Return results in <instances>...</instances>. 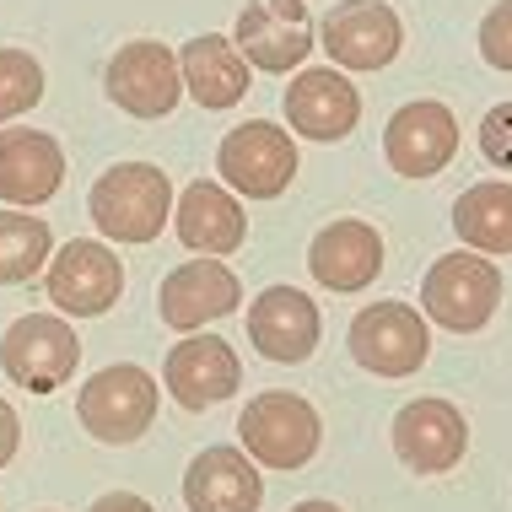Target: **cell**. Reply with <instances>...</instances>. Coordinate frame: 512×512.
<instances>
[{
	"label": "cell",
	"mask_w": 512,
	"mask_h": 512,
	"mask_svg": "<svg viewBox=\"0 0 512 512\" xmlns=\"http://www.w3.org/2000/svg\"><path fill=\"white\" fill-rule=\"evenodd\" d=\"M65 184V151L44 130H0V200L6 205H44Z\"/></svg>",
	"instance_id": "20"
},
{
	"label": "cell",
	"mask_w": 512,
	"mask_h": 512,
	"mask_svg": "<svg viewBox=\"0 0 512 512\" xmlns=\"http://www.w3.org/2000/svg\"><path fill=\"white\" fill-rule=\"evenodd\" d=\"M480 151H486L496 168H512V103L486 114V124H480Z\"/></svg>",
	"instance_id": "27"
},
{
	"label": "cell",
	"mask_w": 512,
	"mask_h": 512,
	"mask_svg": "<svg viewBox=\"0 0 512 512\" xmlns=\"http://www.w3.org/2000/svg\"><path fill=\"white\" fill-rule=\"evenodd\" d=\"M49 259H54V232H49V221H38L33 211H22V205L0 211V286L33 281V275L44 270Z\"/></svg>",
	"instance_id": "24"
},
{
	"label": "cell",
	"mask_w": 512,
	"mask_h": 512,
	"mask_svg": "<svg viewBox=\"0 0 512 512\" xmlns=\"http://www.w3.org/2000/svg\"><path fill=\"white\" fill-rule=\"evenodd\" d=\"M178 65H184V92L200 108H211V114L248 98V71H254V65H248V54L238 49V38L200 33L178 49Z\"/></svg>",
	"instance_id": "21"
},
{
	"label": "cell",
	"mask_w": 512,
	"mask_h": 512,
	"mask_svg": "<svg viewBox=\"0 0 512 512\" xmlns=\"http://www.w3.org/2000/svg\"><path fill=\"white\" fill-rule=\"evenodd\" d=\"M318 410L292 389H265L254 394L238 415V448L259 459V469H302L318 453Z\"/></svg>",
	"instance_id": "5"
},
{
	"label": "cell",
	"mask_w": 512,
	"mask_h": 512,
	"mask_svg": "<svg viewBox=\"0 0 512 512\" xmlns=\"http://www.w3.org/2000/svg\"><path fill=\"white\" fill-rule=\"evenodd\" d=\"M44 103V65L27 49H0V124Z\"/></svg>",
	"instance_id": "25"
},
{
	"label": "cell",
	"mask_w": 512,
	"mask_h": 512,
	"mask_svg": "<svg viewBox=\"0 0 512 512\" xmlns=\"http://www.w3.org/2000/svg\"><path fill=\"white\" fill-rule=\"evenodd\" d=\"M459 151V119L448 103H405L383 130V157L399 178H437Z\"/></svg>",
	"instance_id": "15"
},
{
	"label": "cell",
	"mask_w": 512,
	"mask_h": 512,
	"mask_svg": "<svg viewBox=\"0 0 512 512\" xmlns=\"http://www.w3.org/2000/svg\"><path fill=\"white\" fill-rule=\"evenodd\" d=\"M318 44L340 65V71H383L394 65L399 44H405V27H399L394 6L383 0H340L329 6L324 27H318Z\"/></svg>",
	"instance_id": "11"
},
{
	"label": "cell",
	"mask_w": 512,
	"mask_h": 512,
	"mask_svg": "<svg viewBox=\"0 0 512 512\" xmlns=\"http://www.w3.org/2000/svg\"><path fill=\"white\" fill-rule=\"evenodd\" d=\"M87 512H157L146 502V496H135V491H108V496H98Z\"/></svg>",
	"instance_id": "29"
},
{
	"label": "cell",
	"mask_w": 512,
	"mask_h": 512,
	"mask_svg": "<svg viewBox=\"0 0 512 512\" xmlns=\"http://www.w3.org/2000/svg\"><path fill=\"white\" fill-rule=\"evenodd\" d=\"M345 351L356 356V367H367L372 378H410L432 356V318L410 302H372L351 318L345 329Z\"/></svg>",
	"instance_id": "4"
},
{
	"label": "cell",
	"mask_w": 512,
	"mask_h": 512,
	"mask_svg": "<svg viewBox=\"0 0 512 512\" xmlns=\"http://www.w3.org/2000/svg\"><path fill=\"white\" fill-rule=\"evenodd\" d=\"M76 415L98 442L124 448V442L146 437L157 421V378L135 362H114L103 372H92L76 394Z\"/></svg>",
	"instance_id": "6"
},
{
	"label": "cell",
	"mask_w": 512,
	"mask_h": 512,
	"mask_svg": "<svg viewBox=\"0 0 512 512\" xmlns=\"http://www.w3.org/2000/svg\"><path fill=\"white\" fill-rule=\"evenodd\" d=\"M189 512H259L265 507V475L248 448H205L184 469Z\"/></svg>",
	"instance_id": "18"
},
{
	"label": "cell",
	"mask_w": 512,
	"mask_h": 512,
	"mask_svg": "<svg viewBox=\"0 0 512 512\" xmlns=\"http://www.w3.org/2000/svg\"><path fill=\"white\" fill-rule=\"evenodd\" d=\"M292 512H340V507L335 502H318V496H313V502H297Z\"/></svg>",
	"instance_id": "31"
},
{
	"label": "cell",
	"mask_w": 512,
	"mask_h": 512,
	"mask_svg": "<svg viewBox=\"0 0 512 512\" xmlns=\"http://www.w3.org/2000/svg\"><path fill=\"white\" fill-rule=\"evenodd\" d=\"M103 92L114 98V108H124L130 119H168L184 92V65L168 44L157 38H135L124 44L103 71Z\"/></svg>",
	"instance_id": "8"
},
{
	"label": "cell",
	"mask_w": 512,
	"mask_h": 512,
	"mask_svg": "<svg viewBox=\"0 0 512 512\" xmlns=\"http://www.w3.org/2000/svg\"><path fill=\"white\" fill-rule=\"evenodd\" d=\"M238 308H243V281L227 265H216L211 254L168 270L157 286V313L168 329H178V335H195V329L216 324V318H227Z\"/></svg>",
	"instance_id": "12"
},
{
	"label": "cell",
	"mask_w": 512,
	"mask_h": 512,
	"mask_svg": "<svg viewBox=\"0 0 512 512\" xmlns=\"http://www.w3.org/2000/svg\"><path fill=\"white\" fill-rule=\"evenodd\" d=\"M453 232L480 254H512V184H475L453 200Z\"/></svg>",
	"instance_id": "23"
},
{
	"label": "cell",
	"mask_w": 512,
	"mask_h": 512,
	"mask_svg": "<svg viewBox=\"0 0 512 512\" xmlns=\"http://www.w3.org/2000/svg\"><path fill=\"white\" fill-rule=\"evenodd\" d=\"M270 11H281V17H292V22H308V0H265Z\"/></svg>",
	"instance_id": "30"
},
{
	"label": "cell",
	"mask_w": 512,
	"mask_h": 512,
	"mask_svg": "<svg viewBox=\"0 0 512 512\" xmlns=\"http://www.w3.org/2000/svg\"><path fill=\"white\" fill-rule=\"evenodd\" d=\"M44 292L65 318H98L124 297V265L98 238H71L44 270Z\"/></svg>",
	"instance_id": "9"
},
{
	"label": "cell",
	"mask_w": 512,
	"mask_h": 512,
	"mask_svg": "<svg viewBox=\"0 0 512 512\" xmlns=\"http://www.w3.org/2000/svg\"><path fill=\"white\" fill-rule=\"evenodd\" d=\"M502 308V265L480 248H453V254L432 259L421 281V313L437 329L453 335H475L491 324V313Z\"/></svg>",
	"instance_id": "2"
},
{
	"label": "cell",
	"mask_w": 512,
	"mask_h": 512,
	"mask_svg": "<svg viewBox=\"0 0 512 512\" xmlns=\"http://www.w3.org/2000/svg\"><path fill=\"white\" fill-rule=\"evenodd\" d=\"M302 168L297 157V135L281 130L270 119H248V124H232L216 146V173L232 195L243 200H275L292 189V178Z\"/></svg>",
	"instance_id": "3"
},
{
	"label": "cell",
	"mask_w": 512,
	"mask_h": 512,
	"mask_svg": "<svg viewBox=\"0 0 512 512\" xmlns=\"http://www.w3.org/2000/svg\"><path fill=\"white\" fill-rule=\"evenodd\" d=\"M248 345L265 362L297 367L318 351V308L297 286H265L248 302Z\"/></svg>",
	"instance_id": "16"
},
{
	"label": "cell",
	"mask_w": 512,
	"mask_h": 512,
	"mask_svg": "<svg viewBox=\"0 0 512 512\" xmlns=\"http://www.w3.org/2000/svg\"><path fill=\"white\" fill-rule=\"evenodd\" d=\"M232 38H238V49L248 54V65H254V71H270V76L302 71V60H308V54L318 49L308 22L281 17V11H270L265 0L243 6L238 27H232Z\"/></svg>",
	"instance_id": "22"
},
{
	"label": "cell",
	"mask_w": 512,
	"mask_h": 512,
	"mask_svg": "<svg viewBox=\"0 0 512 512\" xmlns=\"http://www.w3.org/2000/svg\"><path fill=\"white\" fill-rule=\"evenodd\" d=\"M76 362H81V340L65 324V313H22L0 335V367L27 394L65 389L76 378Z\"/></svg>",
	"instance_id": "7"
},
{
	"label": "cell",
	"mask_w": 512,
	"mask_h": 512,
	"mask_svg": "<svg viewBox=\"0 0 512 512\" xmlns=\"http://www.w3.org/2000/svg\"><path fill=\"white\" fill-rule=\"evenodd\" d=\"M162 383L178 399V410H211L243 389V362L221 335H184L162 362Z\"/></svg>",
	"instance_id": "14"
},
{
	"label": "cell",
	"mask_w": 512,
	"mask_h": 512,
	"mask_svg": "<svg viewBox=\"0 0 512 512\" xmlns=\"http://www.w3.org/2000/svg\"><path fill=\"white\" fill-rule=\"evenodd\" d=\"M17 442H22V421H17V410L0 399V469L17 459Z\"/></svg>",
	"instance_id": "28"
},
{
	"label": "cell",
	"mask_w": 512,
	"mask_h": 512,
	"mask_svg": "<svg viewBox=\"0 0 512 512\" xmlns=\"http://www.w3.org/2000/svg\"><path fill=\"white\" fill-rule=\"evenodd\" d=\"M281 108H286V124L302 141H318V146H335L356 130L362 119V92L351 87V76L340 65H308V71L292 76V87L281 92Z\"/></svg>",
	"instance_id": "10"
},
{
	"label": "cell",
	"mask_w": 512,
	"mask_h": 512,
	"mask_svg": "<svg viewBox=\"0 0 512 512\" xmlns=\"http://www.w3.org/2000/svg\"><path fill=\"white\" fill-rule=\"evenodd\" d=\"M383 270V232L362 216H340L313 232L308 243V275L324 292H362Z\"/></svg>",
	"instance_id": "17"
},
{
	"label": "cell",
	"mask_w": 512,
	"mask_h": 512,
	"mask_svg": "<svg viewBox=\"0 0 512 512\" xmlns=\"http://www.w3.org/2000/svg\"><path fill=\"white\" fill-rule=\"evenodd\" d=\"M394 453L410 475H448L469 453V421L448 399H410L394 415Z\"/></svg>",
	"instance_id": "13"
},
{
	"label": "cell",
	"mask_w": 512,
	"mask_h": 512,
	"mask_svg": "<svg viewBox=\"0 0 512 512\" xmlns=\"http://www.w3.org/2000/svg\"><path fill=\"white\" fill-rule=\"evenodd\" d=\"M173 232L178 243L189 248V254H238L248 243V216L238 195H232L227 184H216V178H200V184H189L184 195L173 205Z\"/></svg>",
	"instance_id": "19"
},
{
	"label": "cell",
	"mask_w": 512,
	"mask_h": 512,
	"mask_svg": "<svg viewBox=\"0 0 512 512\" xmlns=\"http://www.w3.org/2000/svg\"><path fill=\"white\" fill-rule=\"evenodd\" d=\"M87 216L114 243H157L173 221V178L157 162H114L92 184Z\"/></svg>",
	"instance_id": "1"
},
{
	"label": "cell",
	"mask_w": 512,
	"mask_h": 512,
	"mask_svg": "<svg viewBox=\"0 0 512 512\" xmlns=\"http://www.w3.org/2000/svg\"><path fill=\"white\" fill-rule=\"evenodd\" d=\"M480 60L491 71H512V0H496L480 17Z\"/></svg>",
	"instance_id": "26"
}]
</instances>
